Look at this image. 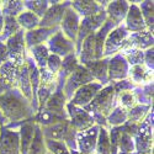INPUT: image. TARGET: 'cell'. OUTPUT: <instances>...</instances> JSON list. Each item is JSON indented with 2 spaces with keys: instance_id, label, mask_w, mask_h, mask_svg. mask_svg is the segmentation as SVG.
<instances>
[{
  "instance_id": "obj_19",
  "label": "cell",
  "mask_w": 154,
  "mask_h": 154,
  "mask_svg": "<svg viewBox=\"0 0 154 154\" xmlns=\"http://www.w3.org/2000/svg\"><path fill=\"white\" fill-rule=\"evenodd\" d=\"M56 32L57 29H43V27H37L32 31H27L23 35L25 45L29 48H32L38 45H43V42L49 40Z\"/></svg>"
},
{
  "instance_id": "obj_13",
  "label": "cell",
  "mask_w": 154,
  "mask_h": 154,
  "mask_svg": "<svg viewBox=\"0 0 154 154\" xmlns=\"http://www.w3.org/2000/svg\"><path fill=\"white\" fill-rule=\"evenodd\" d=\"M70 6V5H69ZM67 8L66 14L63 16V20L60 22V29L62 33L66 36L68 40L72 42L76 41V36L79 32V26H80V17L72 8Z\"/></svg>"
},
{
  "instance_id": "obj_6",
  "label": "cell",
  "mask_w": 154,
  "mask_h": 154,
  "mask_svg": "<svg viewBox=\"0 0 154 154\" xmlns=\"http://www.w3.org/2000/svg\"><path fill=\"white\" fill-rule=\"evenodd\" d=\"M23 31L21 30L16 35L10 37L6 41V49H8V54H9V60L16 64L17 67H21L22 64H25L26 59H25V38H23Z\"/></svg>"
},
{
  "instance_id": "obj_9",
  "label": "cell",
  "mask_w": 154,
  "mask_h": 154,
  "mask_svg": "<svg viewBox=\"0 0 154 154\" xmlns=\"http://www.w3.org/2000/svg\"><path fill=\"white\" fill-rule=\"evenodd\" d=\"M102 89V85L100 83H89L85 84L83 86H80L78 90L74 93V95L72 96V101L70 104H73L74 106L78 107H85L88 106L90 102L93 101V99L96 96V94Z\"/></svg>"
},
{
  "instance_id": "obj_32",
  "label": "cell",
  "mask_w": 154,
  "mask_h": 154,
  "mask_svg": "<svg viewBox=\"0 0 154 154\" xmlns=\"http://www.w3.org/2000/svg\"><path fill=\"white\" fill-rule=\"evenodd\" d=\"M149 105H136L134 107L127 110V122H131V123H137L140 125L143 122L146 115L149 110Z\"/></svg>"
},
{
  "instance_id": "obj_4",
  "label": "cell",
  "mask_w": 154,
  "mask_h": 154,
  "mask_svg": "<svg viewBox=\"0 0 154 154\" xmlns=\"http://www.w3.org/2000/svg\"><path fill=\"white\" fill-rule=\"evenodd\" d=\"M43 138L46 140H56V142H63L66 143L70 139H74V130L72 128L68 120H64L62 122H58L56 125H51L43 127L41 130Z\"/></svg>"
},
{
  "instance_id": "obj_16",
  "label": "cell",
  "mask_w": 154,
  "mask_h": 154,
  "mask_svg": "<svg viewBox=\"0 0 154 154\" xmlns=\"http://www.w3.org/2000/svg\"><path fill=\"white\" fill-rule=\"evenodd\" d=\"M136 149L142 154H150L153 148V134H152V127L150 122L140 123L138 132L136 133V140H134Z\"/></svg>"
},
{
  "instance_id": "obj_39",
  "label": "cell",
  "mask_w": 154,
  "mask_h": 154,
  "mask_svg": "<svg viewBox=\"0 0 154 154\" xmlns=\"http://www.w3.org/2000/svg\"><path fill=\"white\" fill-rule=\"evenodd\" d=\"M23 8H27L29 11L33 12L36 16L42 19V16L46 14V11L49 8V2H42V0H40V2H25Z\"/></svg>"
},
{
  "instance_id": "obj_18",
  "label": "cell",
  "mask_w": 154,
  "mask_h": 154,
  "mask_svg": "<svg viewBox=\"0 0 154 154\" xmlns=\"http://www.w3.org/2000/svg\"><path fill=\"white\" fill-rule=\"evenodd\" d=\"M147 26L143 20L142 12L139 10V6L136 4H132L128 8V12L126 15V30L131 32H140L146 31Z\"/></svg>"
},
{
  "instance_id": "obj_14",
  "label": "cell",
  "mask_w": 154,
  "mask_h": 154,
  "mask_svg": "<svg viewBox=\"0 0 154 154\" xmlns=\"http://www.w3.org/2000/svg\"><path fill=\"white\" fill-rule=\"evenodd\" d=\"M66 107H67V97L64 96L62 90H57L48 97V100L46 101V104L42 109L49 113H52L56 117L67 120L68 113L66 112Z\"/></svg>"
},
{
  "instance_id": "obj_31",
  "label": "cell",
  "mask_w": 154,
  "mask_h": 154,
  "mask_svg": "<svg viewBox=\"0 0 154 154\" xmlns=\"http://www.w3.org/2000/svg\"><path fill=\"white\" fill-rule=\"evenodd\" d=\"M31 49V54L35 58V62H36V67L38 69H43L46 68V64H47V59L49 57V51L47 48V46L45 45H38V46H35Z\"/></svg>"
},
{
  "instance_id": "obj_35",
  "label": "cell",
  "mask_w": 154,
  "mask_h": 154,
  "mask_svg": "<svg viewBox=\"0 0 154 154\" xmlns=\"http://www.w3.org/2000/svg\"><path fill=\"white\" fill-rule=\"evenodd\" d=\"M97 154H111V146H110V138L109 133L105 128H100L99 136H97V142L95 148Z\"/></svg>"
},
{
  "instance_id": "obj_2",
  "label": "cell",
  "mask_w": 154,
  "mask_h": 154,
  "mask_svg": "<svg viewBox=\"0 0 154 154\" xmlns=\"http://www.w3.org/2000/svg\"><path fill=\"white\" fill-rule=\"evenodd\" d=\"M115 97H116V93H115L113 85H107L104 89H101L90 104L84 107V110L94 113V121L104 120L113 110Z\"/></svg>"
},
{
  "instance_id": "obj_25",
  "label": "cell",
  "mask_w": 154,
  "mask_h": 154,
  "mask_svg": "<svg viewBox=\"0 0 154 154\" xmlns=\"http://www.w3.org/2000/svg\"><path fill=\"white\" fill-rule=\"evenodd\" d=\"M19 68L16 64L8 60L0 67V82H3L6 86H17V76H19Z\"/></svg>"
},
{
  "instance_id": "obj_7",
  "label": "cell",
  "mask_w": 154,
  "mask_h": 154,
  "mask_svg": "<svg viewBox=\"0 0 154 154\" xmlns=\"http://www.w3.org/2000/svg\"><path fill=\"white\" fill-rule=\"evenodd\" d=\"M128 38V31L123 26L115 27L106 37L104 45V56H111L117 52H121V49L125 47L126 41Z\"/></svg>"
},
{
  "instance_id": "obj_43",
  "label": "cell",
  "mask_w": 154,
  "mask_h": 154,
  "mask_svg": "<svg viewBox=\"0 0 154 154\" xmlns=\"http://www.w3.org/2000/svg\"><path fill=\"white\" fill-rule=\"evenodd\" d=\"M45 144L49 152L54 154H70V149L63 142H56V140H45Z\"/></svg>"
},
{
  "instance_id": "obj_48",
  "label": "cell",
  "mask_w": 154,
  "mask_h": 154,
  "mask_svg": "<svg viewBox=\"0 0 154 154\" xmlns=\"http://www.w3.org/2000/svg\"><path fill=\"white\" fill-rule=\"evenodd\" d=\"M70 154H83V153H79L78 150H75V149H72V152H70Z\"/></svg>"
},
{
  "instance_id": "obj_22",
  "label": "cell",
  "mask_w": 154,
  "mask_h": 154,
  "mask_svg": "<svg viewBox=\"0 0 154 154\" xmlns=\"http://www.w3.org/2000/svg\"><path fill=\"white\" fill-rule=\"evenodd\" d=\"M90 74L93 75V78L95 80H99L100 84H105L109 82V75H107V67H109V59L101 58L96 59L91 63H88L86 66H84Z\"/></svg>"
},
{
  "instance_id": "obj_40",
  "label": "cell",
  "mask_w": 154,
  "mask_h": 154,
  "mask_svg": "<svg viewBox=\"0 0 154 154\" xmlns=\"http://www.w3.org/2000/svg\"><path fill=\"white\" fill-rule=\"evenodd\" d=\"M139 10L142 12L146 26L149 29L148 31L153 33V2H143L139 6Z\"/></svg>"
},
{
  "instance_id": "obj_44",
  "label": "cell",
  "mask_w": 154,
  "mask_h": 154,
  "mask_svg": "<svg viewBox=\"0 0 154 154\" xmlns=\"http://www.w3.org/2000/svg\"><path fill=\"white\" fill-rule=\"evenodd\" d=\"M60 67H62V58L56 56V54H51L49 53V57L47 59V64H46V69L49 70L52 74H58L59 70H60Z\"/></svg>"
},
{
  "instance_id": "obj_24",
  "label": "cell",
  "mask_w": 154,
  "mask_h": 154,
  "mask_svg": "<svg viewBox=\"0 0 154 154\" xmlns=\"http://www.w3.org/2000/svg\"><path fill=\"white\" fill-rule=\"evenodd\" d=\"M80 63L86 66L88 63L96 60V47H95V33H90L84 38L80 46Z\"/></svg>"
},
{
  "instance_id": "obj_41",
  "label": "cell",
  "mask_w": 154,
  "mask_h": 154,
  "mask_svg": "<svg viewBox=\"0 0 154 154\" xmlns=\"http://www.w3.org/2000/svg\"><path fill=\"white\" fill-rule=\"evenodd\" d=\"M117 149H120V153H132V150H134V140L132 136L122 131V134L117 143Z\"/></svg>"
},
{
  "instance_id": "obj_23",
  "label": "cell",
  "mask_w": 154,
  "mask_h": 154,
  "mask_svg": "<svg viewBox=\"0 0 154 154\" xmlns=\"http://www.w3.org/2000/svg\"><path fill=\"white\" fill-rule=\"evenodd\" d=\"M70 8L76 12L78 15L84 17L96 15L99 12L104 11V6L99 4V2H93V0H83V2H73L70 3Z\"/></svg>"
},
{
  "instance_id": "obj_26",
  "label": "cell",
  "mask_w": 154,
  "mask_h": 154,
  "mask_svg": "<svg viewBox=\"0 0 154 154\" xmlns=\"http://www.w3.org/2000/svg\"><path fill=\"white\" fill-rule=\"evenodd\" d=\"M35 122L32 123L31 121H26L22 127L20 134V154H27L29 148L32 143V139L35 136Z\"/></svg>"
},
{
  "instance_id": "obj_3",
  "label": "cell",
  "mask_w": 154,
  "mask_h": 154,
  "mask_svg": "<svg viewBox=\"0 0 154 154\" xmlns=\"http://www.w3.org/2000/svg\"><path fill=\"white\" fill-rule=\"evenodd\" d=\"M95 79L93 78V75L90 74L84 66L79 64V67L76 68L66 80V85H64V89H63V94L67 99L72 97L74 95V93L78 90V89L85 84H89V83H93Z\"/></svg>"
},
{
  "instance_id": "obj_30",
  "label": "cell",
  "mask_w": 154,
  "mask_h": 154,
  "mask_svg": "<svg viewBox=\"0 0 154 154\" xmlns=\"http://www.w3.org/2000/svg\"><path fill=\"white\" fill-rule=\"evenodd\" d=\"M20 31L21 27L16 21V17H9V16L4 17V26H3L2 36H0V42L4 43V41H8L10 37H12Z\"/></svg>"
},
{
  "instance_id": "obj_38",
  "label": "cell",
  "mask_w": 154,
  "mask_h": 154,
  "mask_svg": "<svg viewBox=\"0 0 154 154\" xmlns=\"http://www.w3.org/2000/svg\"><path fill=\"white\" fill-rule=\"evenodd\" d=\"M79 67V63H78V58L75 57L74 53L64 57V59L62 60V67H60V70L63 73V76L64 78H68V76Z\"/></svg>"
},
{
  "instance_id": "obj_1",
  "label": "cell",
  "mask_w": 154,
  "mask_h": 154,
  "mask_svg": "<svg viewBox=\"0 0 154 154\" xmlns=\"http://www.w3.org/2000/svg\"><path fill=\"white\" fill-rule=\"evenodd\" d=\"M0 110L4 117L11 122L25 120L30 115L25 97L11 90H3V93H0Z\"/></svg>"
},
{
  "instance_id": "obj_36",
  "label": "cell",
  "mask_w": 154,
  "mask_h": 154,
  "mask_svg": "<svg viewBox=\"0 0 154 154\" xmlns=\"http://www.w3.org/2000/svg\"><path fill=\"white\" fill-rule=\"evenodd\" d=\"M106 119H107L109 123L112 125L113 127L122 126V125H125L127 122V110H125L123 107L119 106L116 109H113Z\"/></svg>"
},
{
  "instance_id": "obj_12",
  "label": "cell",
  "mask_w": 154,
  "mask_h": 154,
  "mask_svg": "<svg viewBox=\"0 0 154 154\" xmlns=\"http://www.w3.org/2000/svg\"><path fill=\"white\" fill-rule=\"evenodd\" d=\"M48 51L51 54H56L58 57H67L73 53L74 51V42L64 36L60 31H57L52 37L48 40Z\"/></svg>"
},
{
  "instance_id": "obj_20",
  "label": "cell",
  "mask_w": 154,
  "mask_h": 154,
  "mask_svg": "<svg viewBox=\"0 0 154 154\" xmlns=\"http://www.w3.org/2000/svg\"><path fill=\"white\" fill-rule=\"evenodd\" d=\"M128 5L127 2H111L107 4L106 9V16L107 20L111 21L115 26L120 25L125 19L128 12Z\"/></svg>"
},
{
  "instance_id": "obj_27",
  "label": "cell",
  "mask_w": 154,
  "mask_h": 154,
  "mask_svg": "<svg viewBox=\"0 0 154 154\" xmlns=\"http://www.w3.org/2000/svg\"><path fill=\"white\" fill-rule=\"evenodd\" d=\"M17 86H20L21 95L26 97L27 100L32 101V90H31V83H30V74L29 67L25 63L19 68V76H17Z\"/></svg>"
},
{
  "instance_id": "obj_45",
  "label": "cell",
  "mask_w": 154,
  "mask_h": 154,
  "mask_svg": "<svg viewBox=\"0 0 154 154\" xmlns=\"http://www.w3.org/2000/svg\"><path fill=\"white\" fill-rule=\"evenodd\" d=\"M9 60V54H8V49L5 43L0 42V67L3 66L4 63H6Z\"/></svg>"
},
{
  "instance_id": "obj_28",
  "label": "cell",
  "mask_w": 154,
  "mask_h": 154,
  "mask_svg": "<svg viewBox=\"0 0 154 154\" xmlns=\"http://www.w3.org/2000/svg\"><path fill=\"white\" fill-rule=\"evenodd\" d=\"M128 75H130L131 80L136 84L150 82L153 78V73L150 72V69L146 68L144 64H142V66H133L128 70Z\"/></svg>"
},
{
  "instance_id": "obj_15",
  "label": "cell",
  "mask_w": 154,
  "mask_h": 154,
  "mask_svg": "<svg viewBox=\"0 0 154 154\" xmlns=\"http://www.w3.org/2000/svg\"><path fill=\"white\" fill-rule=\"evenodd\" d=\"M0 154H20V134L8 128L0 130Z\"/></svg>"
},
{
  "instance_id": "obj_11",
  "label": "cell",
  "mask_w": 154,
  "mask_h": 154,
  "mask_svg": "<svg viewBox=\"0 0 154 154\" xmlns=\"http://www.w3.org/2000/svg\"><path fill=\"white\" fill-rule=\"evenodd\" d=\"M69 5H70V3L58 4V2H57L52 6H49L48 10L46 11V14L40 20V27L57 29V26L60 25V22L63 20V16H64V14H66V10Z\"/></svg>"
},
{
  "instance_id": "obj_37",
  "label": "cell",
  "mask_w": 154,
  "mask_h": 154,
  "mask_svg": "<svg viewBox=\"0 0 154 154\" xmlns=\"http://www.w3.org/2000/svg\"><path fill=\"white\" fill-rule=\"evenodd\" d=\"M23 11V3L22 2H4L2 12L6 17H17Z\"/></svg>"
},
{
  "instance_id": "obj_29",
  "label": "cell",
  "mask_w": 154,
  "mask_h": 154,
  "mask_svg": "<svg viewBox=\"0 0 154 154\" xmlns=\"http://www.w3.org/2000/svg\"><path fill=\"white\" fill-rule=\"evenodd\" d=\"M40 20L41 19L36 16L31 11H22L16 17V21L20 25V27L27 31H32L37 27H40Z\"/></svg>"
},
{
  "instance_id": "obj_5",
  "label": "cell",
  "mask_w": 154,
  "mask_h": 154,
  "mask_svg": "<svg viewBox=\"0 0 154 154\" xmlns=\"http://www.w3.org/2000/svg\"><path fill=\"white\" fill-rule=\"evenodd\" d=\"M67 110H68L67 113L70 117L69 123L75 132H83V131L89 130V128H91L93 126H95L94 117L84 109L74 106L73 104H68Z\"/></svg>"
},
{
  "instance_id": "obj_47",
  "label": "cell",
  "mask_w": 154,
  "mask_h": 154,
  "mask_svg": "<svg viewBox=\"0 0 154 154\" xmlns=\"http://www.w3.org/2000/svg\"><path fill=\"white\" fill-rule=\"evenodd\" d=\"M3 26H4V19L3 16H0V36H2V32H3Z\"/></svg>"
},
{
  "instance_id": "obj_49",
  "label": "cell",
  "mask_w": 154,
  "mask_h": 154,
  "mask_svg": "<svg viewBox=\"0 0 154 154\" xmlns=\"http://www.w3.org/2000/svg\"><path fill=\"white\" fill-rule=\"evenodd\" d=\"M119 154H132V153H119Z\"/></svg>"
},
{
  "instance_id": "obj_8",
  "label": "cell",
  "mask_w": 154,
  "mask_h": 154,
  "mask_svg": "<svg viewBox=\"0 0 154 154\" xmlns=\"http://www.w3.org/2000/svg\"><path fill=\"white\" fill-rule=\"evenodd\" d=\"M106 20H107V16H106L105 11H101L96 15L88 16V17L83 19V21L80 22V26H79L78 36H76V40H78V51L80 49V46H82V42L84 41V38L90 33H95L102 25L105 23Z\"/></svg>"
},
{
  "instance_id": "obj_21",
  "label": "cell",
  "mask_w": 154,
  "mask_h": 154,
  "mask_svg": "<svg viewBox=\"0 0 154 154\" xmlns=\"http://www.w3.org/2000/svg\"><path fill=\"white\" fill-rule=\"evenodd\" d=\"M153 47V33L148 30L133 33L130 38H127L126 45L123 48H136V49H144Z\"/></svg>"
},
{
  "instance_id": "obj_34",
  "label": "cell",
  "mask_w": 154,
  "mask_h": 154,
  "mask_svg": "<svg viewBox=\"0 0 154 154\" xmlns=\"http://www.w3.org/2000/svg\"><path fill=\"white\" fill-rule=\"evenodd\" d=\"M125 52L122 54V57L126 59V62L131 66H142L144 64V52L140 49H136V48H123Z\"/></svg>"
},
{
  "instance_id": "obj_46",
  "label": "cell",
  "mask_w": 154,
  "mask_h": 154,
  "mask_svg": "<svg viewBox=\"0 0 154 154\" xmlns=\"http://www.w3.org/2000/svg\"><path fill=\"white\" fill-rule=\"evenodd\" d=\"M144 63L148 66V69H153V47L144 52Z\"/></svg>"
},
{
  "instance_id": "obj_33",
  "label": "cell",
  "mask_w": 154,
  "mask_h": 154,
  "mask_svg": "<svg viewBox=\"0 0 154 154\" xmlns=\"http://www.w3.org/2000/svg\"><path fill=\"white\" fill-rule=\"evenodd\" d=\"M45 148H46V144H45L43 136H42V132H41V127L36 125L35 136H33L32 143L29 148L27 154H45Z\"/></svg>"
},
{
  "instance_id": "obj_10",
  "label": "cell",
  "mask_w": 154,
  "mask_h": 154,
  "mask_svg": "<svg viewBox=\"0 0 154 154\" xmlns=\"http://www.w3.org/2000/svg\"><path fill=\"white\" fill-rule=\"evenodd\" d=\"M97 126H93L86 131L78 132L76 133V148L79 153L83 154H94L97 142V136H99Z\"/></svg>"
},
{
  "instance_id": "obj_17",
  "label": "cell",
  "mask_w": 154,
  "mask_h": 154,
  "mask_svg": "<svg viewBox=\"0 0 154 154\" xmlns=\"http://www.w3.org/2000/svg\"><path fill=\"white\" fill-rule=\"evenodd\" d=\"M128 63L122 57V54H116L111 59H109V67H107V75L109 80H122L128 76Z\"/></svg>"
},
{
  "instance_id": "obj_42",
  "label": "cell",
  "mask_w": 154,
  "mask_h": 154,
  "mask_svg": "<svg viewBox=\"0 0 154 154\" xmlns=\"http://www.w3.org/2000/svg\"><path fill=\"white\" fill-rule=\"evenodd\" d=\"M120 104L121 107H123L125 110H130L136 105H138V101L136 95L132 94L131 91H122L120 93Z\"/></svg>"
}]
</instances>
